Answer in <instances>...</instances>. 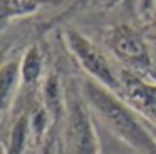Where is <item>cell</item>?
Returning <instances> with one entry per match:
<instances>
[{"label":"cell","mask_w":156,"mask_h":154,"mask_svg":"<svg viewBox=\"0 0 156 154\" xmlns=\"http://www.w3.org/2000/svg\"><path fill=\"white\" fill-rule=\"evenodd\" d=\"M57 154H66V152H64V147H62V142H61V137H59V146H57Z\"/></svg>","instance_id":"obj_12"},{"label":"cell","mask_w":156,"mask_h":154,"mask_svg":"<svg viewBox=\"0 0 156 154\" xmlns=\"http://www.w3.org/2000/svg\"><path fill=\"white\" fill-rule=\"evenodd\" d=\"M81 92L91 112L99 117L114 136L136 151H156V141L143 122V117L119 94L106 89L89 77L81 82Z\"/></svg>","instance_id":"obj_1"},{"label":"cell","mask_w":156,"mask_h":154,"mask_svg":"<svg viewBox=\"0 0 156 154\" xmlns=\"http://www.w3.org/2000/svg\"><path fill=\"white\" fill-rule=\"evenodd\" d=\"M57 126H54L49 131L47 137L44 139L41 154H57V146H59V134H57Z\"/></svg>","instance_id":"obj_10"},{"label":"cell","mask_w":156,"mask_h":154,"mask_svg":"<svg viewBox=\"0 0 156 154\" xmlns=\"http://www.w3.org/2000/svg\"><path fill=\"white\" fill-rule=\"evenodd\" d=\"M66 154H99V139L92 122V112L81 92V86L71 82L66 89L64 136L61 137Z\"/></svg>","instance_id":"obj_2"},{"label":"cell","mask_w":156,"mask_h":154,"mask_svg":"<svg viewBox=\"0 0 156 154\" xmlns=\"http://www.w3.org/2000/svg\"><path fill=\"white\" fill-rule=\"evenodd\" d=\"M109 50L118 57L124 69L139 74H148L151 69V54L141 33L131 25H116L106 35Z\"/></svg>","instance_id":"obj_4"},{"label":"cell","mask_w":156,"mask_h":154,"mask_svg":"<svg viewBox=\"0 0 156 154\" xmlns=\"http://www.w3.org/2000/svg\"><path fill=\"white\" fill-rule=\"evenodd\" d=\"M121 75V97L143 117L156 126V82L149 80L146 74L119 70Z\"/></svg>","instance_id":"obj_5"},{"label":"cell","mask_w":156,"mask_h":154,"mask_svg":"<svg viewBox=\"0 0 156 154\" xmlns=\"http://www.w3.org/2000/svg\"><path fill=\"white\" fill-rule=\"evenodd\" d=\"M44 69V57L37 45L27 49L20 60V80L25 87H35L42 77Z\"/></svg>","instance_id":"obj_7"},{"label":"cell","mask_w":156,"mask_h":154,"mask_svg":"<svg viewBox=\"0 0 156 154\" xmlns=\"http://www.w3.org/2000/svg\"><path fill=\"white\" fill-rule=\"evenodd\" d=\"M30 136H32V132H30L29 112L20 114V116L15 119L14 126H12V129H10L9 142H7V147H5L4 154H24Z\"/></svg>","instance_id":"obj_9"},{"label":"cell","mask_w":156,"mask_h":154,"mask_svg":"<svg viewBox=\"0 0 156 154\" xmlns=\"http://www.w3.org/2000/svg\"><path fill=\"white\" fill-rule=\"evenodd\" d=\"M64 40L69 52L72 54L76 62L82 67V70L87 74L89 79L96 80L106 89L121 96L122 86L119 70H116L111 65L108 55L91 39H87L84 33L76 29H67L64 33Z\"/></svg>","instance_id":"obj_3"},{"label":"cell","mask_w":156,"mask_h":154,"mask_svg":"<svg viewBox=\"0 0 156 154\" xmlns=\"http://www.w3.org/2000/svg\"><path fill=\"white\" fill-rule=\"evenodd\" d=\"M154 2H156V0H143V7H144V9H149Z\"/></svg>","instance_id":"obj_11"},{"label":"cell","mask_w":156,"mask_h":154,"mask_svg":"<svg viewBox=\"0 0 156 154\" xmlns=\"http://www.w3.org/2000/svg\"><path fill=\"white\" fill-rule=\"evenodd\" d=\"M42 106L49 112L54 126H59L64 119L66 110V89H62L61 80L55 74H49L42 82Z\"/></svg>","instance_id":"obj_6"},{"label":"cell","mask_w":156,"mask_h":154,"mask_svg":"<svg viewBox=\"0 0 156 154\" xmlns=\"http://www.w3.org/2000/svg\"><path fill=\"white\" fill-rule=\"evenodd\" d=\"M20 79V64L10 60L0 67V110L9 107Z\"/></svg>","instance_id":"obj_8"}]
</instances>
